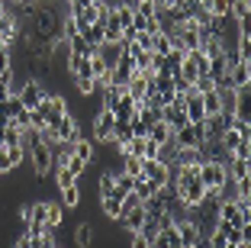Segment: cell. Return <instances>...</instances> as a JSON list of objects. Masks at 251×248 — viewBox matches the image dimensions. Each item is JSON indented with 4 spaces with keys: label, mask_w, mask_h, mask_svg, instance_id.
Returning a JSON list of instances; mask_svg holds the SVG:
<instances>
[{
    "label": "cell",
    "mask_w": 251,
    "mask_h": 248,
    "mask_svg": "<svg viewBox=\"0 0 251 248\" xmlns=\"http://www.w3.org/2000/svg\"><path fill=\"white\" fill-rule=\"evenodd\" d=\"M71 155H77V158H81V161H87V165H90V161L97 158L94 145H90L87 139H77V142H74V145H71Z\"/></svg>",
    "instance_id": "cell-24"
},
{
    "label": "cell",
    "mask_w": 251,
    "mask_h": 248,
    "mask_svg": "<svg viewBox=\"0 0 251 248\" xmlns=\"http://www.w3.org/2000/svg\"><path fill=\"white\" fill-rule=\"evenodd\" d=\"M61 219H65L61 203H49V206H45V222H49V232H55V229L61 226Z\"/></svg>",
    "instance_id": "cell-26"
},
{
    "label": "cell",
    "mask_w": 251,
    "mask_h": 248,
    "mask_svg": "<svg viewBox=\"0 0 251 248\" xmlns=\"http://www.w3.org/2000/svg\"><path fill=\"white\" fill-rule=\"evenodd\" d=\"M151 87L161 94V103H171L174 97H177V90H174V78H171V74H155V78H151Z\"/></svg>",
    "instance_id": "cell-16"
},
{
    "label": "cell",
    "mask_w": 251,
    "mask_h": 248,
    "mask_svg": "<svg viewBox=\"0 0 251 248\" xmlns=\"http://www.w3.org/2000/svg\"><path fill=\"white\" fill-rule=\"evenodd\" d=\"M0 145H3V142H0Z\"/></svg>",
    "instance_id": "cell-42"
},
{
    "label": "cell",
    "mask_w": 251,
    "mask_h": 248,
    "mask_svg": "<svg viewBox=\"0 0 251 248\" xmlns=\"http://www.w3.org/2000/svg\"><path fill=\"white\" fill-rule=\"evenodd\" d=\"M251 84V61H235V65L226 71V84L222 87H232V90H242Z\"/></svg>",
    "instance_id": "cell-8"
},
{
    "label": "cell",
    "mask_w": 251,
    "mask_h": 248,
    "mask_svg": "<svg viewBox=\"0 0 251 248\" xmlns=\"http://www.w3.org/2000/svg\"><path fill=\"white\" fill-rule=\"evenodd\" d=\"M129 248H151V242H148L142 232H132V242H129Z\"/></svg>",
    "instance_id": "cell-35"
},
{
    "label": "cell",
    "mask_w": 251,
    "mask_h": 248,
    "mask_svg": "<svg viewBox=\"0 0 251 248\" xmlns=\"http://www.w3.org/2000/svg\"><path fill=\"white\" fill-rule=\"evenodd\" d=\"M132 187H135V177L126 174V171H116V177H113V193L123 200L126 193H132Z\"/></svg>",
    "instance_id": "cell-19"
},
{
    "label": "cell",
    "mask_w": 251,
    "mask_h": 248,
    "mask_svg": "<svg viewBox=\"0 0 251 248\" xmlns=\"http://www.w3.org/2000/svg\"><path fill=\"white\" fill-rule=\"evenodd\" d=\"M49 132H52V136H55L58 142H65V145H74L77 139H84V136H81V123H77V119H74L71 113H68V116L61 119V123L55 126V129H49Z\"/></svg>",
    "instance_id": "cell-7"
},
{
    "label": "cell",
    "mask_w": 251,
    "mask_h": 248,
    "mask_svg": "<svg viewBox=\"0 0 251 248\" xmlns=\"http://www.w3.org/2000/svg\"><path fill=\"white\" fill-rule=\"evenodd\" d=\"M113 123H116V116H113L110 110H100V113H97V119H94V139L97 142H110Z\"/></svg>",
    "instance_id": "cell-13"
},
{
    "label": "cell",
    "mask_w": 251,
    "mask_h": 248,
    "mask_svg": "<svg viewBox=\"0 0 251 248\" xmlns=\"http://www.w3.org/2000/svg\"><path fill=\"white\" fill-rule=\"evenodd\" d=\"M142 177L155 184V187H171V177H174V165L158 158H142Z\"/></svg>",
    "instance_id": "cell-2"
},
{
    "label": "cell",
    "mask_w": 251,
    "mask_h": 248,
    "mask_svg": "<svg viewBox=\"0 0 251 248\" xmlns=\"http://www.w3.org/2000/svg\"><path fill=\"white\" fill-rule=\"evenodd\" d=\"M26 161V155H23V148L16 145H0V171L7 174V171H16Z\"/></svg>",
    "instance_id": "cell-10"
},
{
    "label": "cell",
    "mask_w": 251,
    "mask_h": 248,
    "mask_svg": "<svg viewBox=\"0 0 251 248\" xmlns=\"http://www.w3.org/2000/svg\"><path fill=\"white\" fill-rule=\"evenodd\" d=\"M174 229H177V242L184 248H197L200 242H203V232H200L197 219H193V210L187 213L184 219H177V222H174Z\"/></svg>",
    "instance_id": "cell-4"
},
{
    "label": "cell",
    "mask_w": 251,
    "mask_h": 248,
    "mask_svg": "<svg viewBox=\"0 0 251 248\" xmlns=\"http://www.w3.org/2000/svg\"><path fill=\"white\" fill-rule=\"evenodd\" d=\"M77 203H81V187H77V181L68 184V187H61V206L77 210Z\"/></svg>",
    "instance_id": "cell-20"
},
{
    "label": "cell",
    "mask_w": 251,
    "mask_h": 248,
    "mask_svg": "<svg viewBox=\"0 0 251 248\" xmlns=\"http://www.w3.org/2000/svg\"><path fill=\"white\" fill-rule=\"evenodd\" d=\"M90 232H94V229H90V222H81V226H77V232H74V242H77L81 248H87V245H90V239H94Z\"/></svg>",
    "instance_id": "cell-31"
},
{
    "label": "cell",
    "mask_w": 251,
    "mask_h": 248,
    "mask_svg": "<svg viewBox=\"0 0 251 248\" xmlns=\"http://www.w3.org/2000/svg\"><path fill=\"white\" fill-rule=\"evenodd\" d=\"M184 110H187V119H190V123H203V119H206V113H203V97H200L197 90H190V94L184 97Z\"/></svg>",
    "instance_id": "cell-14"
},
{
    "label": "cell",
    "mask_w": 251,
    "mask_h": 248,
    "mask_svg": "<svg viewBox=\"0 0 251 248\" xmlns=\"http://www.w3.org/2000/svg\"><path fill=\"white\" fill-rule=\"evenodd\" d=\"M148 139L158 142V145H168V142H171V129H168V123H164V119H158V123L148 129Z\"/></svg>",
    "instance_id": "cell-23"
},
{
    "label": "cell",
    "mask_w": 251,
    "mask_h": 248,
    "mask_svg": "<svg viewBox=\"0 0 251 248\" xmlns=\"http://www.w3.org/2000/svg\"><path fill=\"white\" fill-rule=\"evenodd\" d=\"M55 245V235L52 232H42V235H32V245L29 248H52Z\"/></svg>",
    "instance_id": "cell-34"
},
{
    "label": "cell",
    "mask_w": 251,
    "mask_h": 248,
    "mask_svg": "<svg viewBox=\"0 0 251 248\" xmlns=\"http://www.w3.org/2000/svg\"><path fill=\"white\" fill-rule=\"evenodd\" d=\"M180 0H155V7H158V13H168V10H174Z\"/></svg>",
    "instance_id": "cell-36"
},
{
    "label": "cell",
    "mask_w": 251,
    "mask_h": 248,
    "mask_svg": "<svg viewBox=\"0 0 251 248\" xmlns=\"http://www.w3.org/2000/svg\"><path fill=\"white\" fill-rule=\"evenodd\" d=\"M132 190H135V197H139L142 203H145V200H151L161 187H155V184L148 181V177H135V187H132Z\"/></svg>",
    "instance_id": "cell-21"
},
{
    "label": "cell",
    "mask_w": 251,
    "mask_h": 248,
    "mask_svg": "<svg viewBox=\"0 0 251 248\" xmlns=\"http://www.w3.org/2000/svg\"><path fill=\"white\" fill-rule=\"evenodd\" d=\"M0 49H7V42H3V39H0Z\"/></svg>",
    "instance_id": "cell-39"
},
{
    "label": "cell",
    "mask_w": 251,
    "mask_h": 248,
    "mask_svg": "<svg viewBox=\"0 0 251 248\" xmlns=\"http://www.w3.org/2000/svg\"><path fill=\"white\" fill-rule=\"evenodd\" d=\"M100 206H103V216H110V219H119V213H123V203H119L116 193H110V197H100Z\"/></svg>",
    "instance_id": "cell-27"
},
{
    "label": "cell",
    "mask_w": 251,
    "mask_h": 248,
    "mask_svg": "<svg viewBox=\"0 0 251 248\" xmlns=\"http://www.w3.org/2000/svg\"><path fill=\"white\" fill-rule=\"evenodd\" d=\"M94 3H97V0H94Z\"/></svg>",
    "instance_id": "cell-43"
},
{
    "label": "cell",
    "mask_w": 251,
    "mask_h": 248,
    "mask_svg": "<svg viewBox=\"0 0 251 248\" xmlns=\"http://www.w3.org/2000/svg\"><path fill=\"white\" fill-rule=\"evenodd\" d=\"M45 94H49V90H45L42 81H36V78H26V81H23V87L16 90V97H20V103L26 110H36L39 103L45 100Z\"/></svg>",
    "instance_id": "cell-6"
},
{
    "label": "cell",
    "mask_w": 251,
    "mask_h": 248,
    "mask_svg": "<svg viewBox=\"0 0 251 248\" xmlns=\"http://www.w3.org/2000/svg\"><path fill=\"white\" fill-rule=\"evenodd\" d=\"M123 158V171L132 177H142V158H135V155H119Z\"/></svg>",
    "instance_id": "cell-30"
},
{
    "label": "cell",
    "mask_w": 251,
    "mask_h": 248,
    "mask_svg": "<svg viewBox=\"0 0 251 248\" xmlns=\"http://www.w3.org/2000/svg\"><path fill=\"white\" fill-rule=\"evenodd\" d=\"M52 248H61V245H52Z\"/></svg>",
    "instance_id": "cell-40"
},
{
    "label": "cell",
    "mask_w": 251,
    "mask_h": 248,
    "mask_svg": "<svg viewBox=\"0 0 251 248\" xmlns=\"http://www.w3.org/2000/svg\"><path fill=\"white\" fill-rule=\"evenodd\" d=\"M110 113H113V116H116V119H132L135 113H139V103H135V100H132V97H129V94H123V97H119V100H116V107L110 110Z\"/></svg>",
    "instance_id": "cell-17"
},
{
    "label": "cell",
    "mask_w": 251,
    "mask_h": 248,
    "mask_svg": "<svg viewBox=\"0 0 251 248\" xmlns=\"http://www.w3.org/2000/svg\"><path fill=\"white\" fill-rule=\"evenodd\" d=\"M171 139L177 148H203L206 145V136H203V123H187L177 132H171Z\"/></svg>",
    "instance_id": "cell-3"
},
{
    "label": "cell",
    "mask_w": 251,
    "mask_h": 248,
    "mask_svg": "<svg viewBox=\"0 0 251 248\" xmlns=\"http://www.w3.org/2000/svg\"><path fill=\"white\" fill-rule=\"evenodd\" d=\"M65 168L71 171L74 177H81L84 171H87V161H81V158H77V155H71V158H68V165H65Z\"/></svg>",
    "instance_id": "cell-32"
},
{
    "label": "cell",
    "mask_w": 251,
    "mask_h": 248,
    "mask_svg": "<svg viewBox=\"0 0 251 248\" xmlns=\"http://www.w3.org/2000/svg\"><path fill=\"white\" fill-rule=\"evenodd\" d=\"M203 158H206L203 148H177L174 158H171V165H174V168H197Z\"/></svg>",
    "instance_id": "cell-11"
},
{
    "label": "cell",
    "mask_w": 251,
    "mask_h": 248,
    "mask_svg": "<svg viewBox=\"0 0 251 248\" xmlns=\"http://www.w3.org/2000/svg\"><path fill=\"white\" fill-rule=\"evenodd\" d=\"M0 177H3V171H0Z\"/></svg>",
    "instance_id": "cell-41"
},
{
    "label": "cell",
    "mask_w": 251,
    "mask_h": 248,
    "mask_svg": "<svg viewBox=\"0 0 251 248\" xmlns=\"http://www.w3.org/2000/svg\"><path fill=\"white\" fill-rule=\"evenodd\" d=\"M94 52L100 55V58H103V65L113 71V68H116V61L123 58V42H103V45H97Z\"/></svg>",
    "instance_id": "cell-15"
},
{
    "label": "cell",
    "mask_w": 251,
    "mask_h": 248,
    "mask_svg": "<svg viewBox=\"0 0 251 248\" xmlns=\"http://www.w3.org/2000/svg\"><path fill=\"white\" fill-rule=\"evenodd\" d=\"M81 36L87 39L90 49H97V45H103V26H100V23H94V26H84Z\"/></svg>",
    "instance_id": "cell-25"
},
{
    "label": "cell",
    "mask_w": 251,
    "mask_h": 248,
    "mask_svg": "<svg viewBox=\"0 0 251 248\" xmlns=\"http://www.w3.org/2000/svg\"><path fill=\"white\" fill-rule=\"evenodd\" d=\"M68 42V55H94V49L87 45V39L77 32V36H71V39H65Z\"/></svg>",
    "instance_id": "cell-22"
},
{
    "label": "cell",
    "mask_w": 251,
    "mask_h": 248,
    "mask_svg": "<svg viewBox=\"0 0 251 248\" xmlns=\"http://www.w3.org/2000/svg\"><path fill=\"white\" fill-rule=\"evenodd\" d=\"M10 94H13V87H10V84H0V103L7 100V97H10Z\"/></svg>",
    "instance_id": "cell-37"
},
{
    "label": "cell",
    "mask_w": 251,
    "mask_h": 248,
    "mask_svg": "<svg viewBox=\"0 0 251 248\" xmlns=\"http://www.w3.org/2000/svg\"><path fill=\"white\" fill-rule=\"evenodd\" d=\"M197 174H200V181H203L206 190H216V193H219L222 181L229 177V168H226V161H222V158H203L197 165Z\"/></svg>",
    "instance_id": "cell-1"
},
{
    "label": "cell",
    "mask_w": 251,
    "mask_h": 248,
    "mask_svg": "<svg viewBox=\"0 0 251 248\" xmlns=\"http://www.w3.org/2000/svg\"><path fill=\"white\" fill-rule=\"evenodd\" d=\"M0 39L7 45H13L16 39H20V16H13V13H0Z\"/></svg>",
    "instance_id": "cell-12"
},
{
    "label": "cell",
    "mask_w": 251,
    "mask_h": 248,
    "mask_svg": "<svg viewBox=\"0 0 251 248\" xmlns=\"http://www.w3.org/2000/svg\"><path fill=\"white\" fill-rule=\"evenodd\" d=\"M132 10H135V16H142V20H151V16H158L155 0H135Z\"/></svg>",
    "instance_id": "cell-29"
},
{
    "label": "cell",
    "mask_w": 251,
    "mask_h": 248,
    "mask_svg": "<svg viewBox=\"0 0 251 248\" xmlns=\"http://www.w3.org/2000/svg\"><path fill=\"white\" fill-rule=\"evenodd\" d=\"M26 158H29L32 171H36V177H45L49 171L55 168V158H52V148L45 145V142H36V145L26 152Z\"/></svg>",
    "instance_id": "cell-5"
},
{
    "label": "cell",
    "mask_w": 251,
    "mask_h": 248,
    "mask_svg": "<svg viewBox=\"0 0 251 248\" xmlns=\"http://www.w3.org/2000/svg\"><path fill=\"white\" fill-rule=\"evenodd\" d=\"M145 216H148L145 203H139V206H132V210H123V213H119V222H123L126 232H139L142 222H145Z\"/></svg>",
    "instance_id": "cell-9"
},
{
    "label": "cell",
    "mask_w": 251,
    "mask_h": 248,
    "mask_svg": "<svg viewBox=\"0 0 251 248\" xmlns=\"http://www.w3.org/2000/svg\"><path fill=\"white\" fill-rule=\"evenodd\" d=\"M74 181H77V177H74L68 168H55V184H58V190L68 187V184H74Z\"/></svg>",
    "instance_id": "cell-33"
},
{
    "label": "cell",
    "mask_w": 251,
    "mask_h": 248,
    "mask_svg": "<svg viewBox=\"0 0 251 248\" xmlns=\"http://www.w3.org/2000/svg\"><path fill=\"white\" fill-rule=\"evenodd\" d=\"M226 248H242V245H232V242H226Z\"/></svg>",
    "instance_id": "cell-38"
},
{
    "label": "cell",
    "mask_w": 251,
    "mask_h": 248,
    "mask_svg": "<svg viewBox=\"0 0 251 248\" xmlns=\"http://www.w3.org/2000/svg\"><path fill=\"white\" fill-rule=\"evenodd\" d=\"M248 165H251V158H229V161H226V168H229V177H235V181H251Z\"/></svg>",
    "instance_id": "cell-18"
},
{
    "label": "cell",
    "mask_w": 251,
    "mask_h": 248,
    "mask_svg": "<svg viewBox=\"0 0 251 248\" xmlns=\"http://www.w3.org/2000/svg\"><path fill=\"white\" fill-rule=\"evenodd\" d=\"M203 97V113H206V116H216V113H219V90H206V94H200Z\"/></svg>",
    "instance_id": "cell-28"
}]
</instances>
